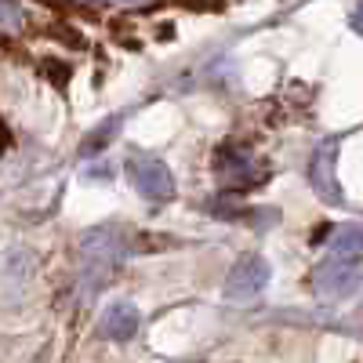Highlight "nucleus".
I'll return each mask as SVG.
<instances>
[{
    "mask_svg": "<svg viewBox=\"0 0 363 363\" xmlns=\"http://www.w3.org/2000/svg\"><path fill=\"white\" fill-rule=\"evenodd\" d=\"M363 284V258H338L327 255L313 272V294L323 301H342L356 294Z\"/></svg>",
    "mask_w": 363,
    "mask_h": 363,
    "instance_id": "f257e3e1",
    "label": "nucleus"
},
{
    "mask_svg": "<svg viewBox=\"0 0 363 363\" xmlns=\"http://www.w3.org/2000/svg\"><path fill=\"white\" fill-rule=\"evenodd\" d=\"M80 255H84V265L95 272V277H106L109 269H116L131 255V244H128V233L120 225H99L91 229L84 240H80Z\"/></svg>",
    "mask_w": 363,
    "mask_h": 363,
    "instance_id": "f03ea898",
    "label": "nucleus"
},
{
    "mask_svg": "<svg viewBox=\"0 0 363 363\" xmlns=\"http://www.w3.org/2000/svg\"><path fill=\"white\" fill-rule=\"evenodd\" d=\"M215 171L225 178V186L233 189V193H244V189H255V186H262V182L269 178V174H258L255 167H258V160H255V153L247 145H240V142H222L218 149H215Z\"/></svg>",
    "mask_w": 363,
    "mask_h": 363,
    "instance_id": "7ed1b4c3",
    "label": "nucleus"
},
{
    "mask_svg": "<svg viewBox=\"0 0 363 363\" xmlns=\"http://www.w3.org/2000/svg\"><path fill=\"white\" fill-rule=\"evenodd\" d=\"M309 186L316 189V196L330 207L345 203L342 182H338V138H323L316 142V149L309 153Z\"/></svg>",
    "mask_w": 363,
    "mask_h": 363,
    "instance_id": "20e7f679",
    "label": "nucleus"
},
{
    "mask_svg": "<svg viewBox=\"0 0 363 363\" xmlns=\"http://www.w3.org/2000/svg\"><path fill=\"white\" fill-rule=\"evenodd\" d=\"M269 280H272V265H269V258H262V255H244L233 269H229V277H225V298L229 301H255L265 287H269Z\"/></svg>",
    "mask_w": 363,
    "mask_h": 363,
    "instance_id": "39448f33",
    "label": "nucleus"
},
{
    "mask_svg": "<svg viewBox=\"0 0 363 363\" xmlns=\"http://www.w3.org/2000/svg\"><path fill=\"white\" fill-rule=\"evenodd\" d=\"M128 171H131V182H135V189L145 196V200H153V203H167L174 200V174L164 160L157 157H131L128 160Z\"/></svg>",
    "mask_w": 363,
    "mask_h": 363,
    "instance_id": "423d86ee",
    "label": "nucleus"
},
{
    "mask_svg": "<svg viewBox=\"0 0 363 363\" xmlns=\"http://www.w3.org/2000/svg\"><path fill=\"white\" fill-rule=\"evenodd\" d=\"M99 330L106 338H113V342H128L138 330V309L131 306V301H113V306L102 309Z\"/></svg>",
    "mask_w": 363,
    "mask_h": 363,
    "instance_id": "0eeeda50",
    "label": "nucleus"
},
{
    "mask_svg": "<svg viewBox=\"0 0 363 363\" xmlns=\"http://www.w3.org/2000/svg\"><path fill=\"white\" fill-rule=\"evenodd\" d=\"M330 255H338V258H363V222H349V225L335 229Z\"/></svg>",
    "mask_w": 363,
    "mask_h": 363,
    "instance_id": "6e6552de",
    "label": "nucleus"
},
{
    "mask_svg": "<svg viewBox=\"0 0 363 363\" xmlns=\"http://www.w3.org/2000/svg\"><path fill=\"white\" fill-rule=\"evenodd\" d=\"M120 124H124V116H116V120L109 116L102 128H95V131H91V135L84 138V145H80V157H95V153H102V149L109 145V138L120 131Z\"/></svg>",
    "mask_w": 363,
    "mask_h": 363,
    "instance_id": "1a4fd4ad",
    "label": "nucleus"
},
{
    "mask_svg": "<svg viewBox=\"0 0 363 363\" xmlns=\"http://www.w3.org/2000/svg\"><path fill=\"white\" fill-rule=\"evenodd\" d=\"M51 37H55V40H62V44H69V48H87V40H84L80 33H73V29H66V26L51 29Z\"/></svg>",
    "mask_w": 363,
    "mask_h": 363,
    "instance_id": "9d476101",
    "label": "nucleus"
},
{
    "mask_svg": "<svg viewBox=\"0 0 363 363\" xmlns=\"http://www.w3.org/2000/svg\"><path fill=\"white\" fill-rule=\"evenodd\" d=\"M40 69H44L51 80H58V87H62V84L69 80V66H66V62H44Z\"/></svg>",
    "mask_w": 363,
    "mask_h": 363,
    "instance_id": "9b49d317",
    "label": "nucleus"
},
{
    "mask_svg": "<svg viewBox=\"0 0 363 363\" xmlns=\"http://www.w3.org/2000/svg\"><path fill=\"white\" fill-rule=\"evenodd\" d=\"M349 18H352V29L363 37V4H359V8H352V15H349Z\"/></svg>",
    "mask_w": 363,
    "mask_h": 363,
    "instance_id": "f8f14e48",
    "label": "nucleus"
}]
</instances>
